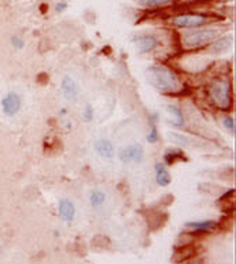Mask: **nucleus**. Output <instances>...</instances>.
I'll return each mask as SVG.
<instances>
[{
    "label": "nucleus",
    "mask_w": 236,
    "mask_h": 264,
    "mask_svg": "<svg viewBox=\"0 0 236 264\" xmlns=\"http://www.w3.org/2000/svg\"><path fill=\"white\" fill-rule=\"evenodd\" d=\"M146 80L154 89L163 93H178L183 87L174 71L164 65H151L146 70Z\"/></svg>",
    "instance_id": "f257e3e1"
},
{
    "label": "nucleus",
    "mask_w": 236,
    "mask_h": 264,
    "mask_svg": "<svg viewBox=\"0 0 236 264\" xmlns=\"http://www.w3.org/2000/svg\"><path fill=\"white\" fill-rule=\"evenodd\" d=\"M231 82L229 80L218 78L212 81L208 88L212 103L221 110H231L232 107V96H231Z\"/></svg>",
    "instance_id": "f03ea898"
},
{
    "label": "nucleus",
    "mask_w": 236,
    "mask_h": 264,
    "mask_svg": "<svg viewBox=\"0 0 236 264\" xmlns=\"http://www.w3.org/2000/svg\"><path fill=\"white\" fill-rule=\"evenodd\" d=\"M221 34V30L217 27H208V28H202V30H195L190 31L183 35V45L188 50L193 48H200L202 45H207L212 43L215 38H218Z\"/></svg>",
    "instance_id": "7ed1b4c3"
},
{
    "label": "nucleus",
    "mask_w": 236,
    "mask_h": 264,
    "mask_svg": "<svg viewBox=\"0 0 236 264\" xmlns=\"http://www.w3.org/2000/svg\"><path fill=\"white\" fill-rule=\"evenodd\" d=\"M208 21H210L208 16L197 13H184L171 18V24L178 28H197L207 24Z\"/></svg>",
    "instance_id": "20e7f679"
},
{
    "label": "nucleus",
    "mask_w": 236,
    "mask_h": 264,
    "mask_svg": "<svg viewBox=\"0 0 236 264\" xmlns=\"http://www.w3.org/2000/svg\"><path fill=\"white\" fill-rule=\"evenodd\" d=\"M144 157V149L140 143H131L129 146H124L119 151V160L124 166L129 164H140Z\"/></svg>",
    "instance_id": "39448f33"
},
{
    "label": "nucleus",
    "mask_w": 236,
    "mask_h": 264,
    "mask_svg": "<svg viewBox=\"0 0 236 264\" xmlns=\"http://www.w3.org/2000/svg\"><path fill=\"white\" fill-rule=\"evenodd\" d=\"M0 105H1L3 115L7 116V117H13V116H16L20 112L23 100H21V97H20L18 93L11 90V92H7L4 96L1 97Z\"/></svg>",
    "instance_id": "423d86ee"
},
{
    "label": "nucleus",
    "mask_w": 236,
    "mask_h": 264,
    "mask_svg": "<svg viewBox=\"0 0 236 264\" xmlns=\"http://www.w3.org/2000/svg\"><path fill=\"white\" fill-rule=\"evenodd\" d=\"M133 44L137 47V51L140 54L144 53H150L153 50H156L158 45V40L154 37V35L150 34H140V35H134L131 38Z\"/></svg>",
    "instance_id": "0eeeda50"
},
{
    "label": "nucleus",
    "mask_w": 236,
    "mask_h": 264,
    "mask_svg": "<svg viewBox=\"0 0 236 264\" xmlns=\"http://www.w3.org/2000/svg\"><path fill=\"white\" fill-rule=\"evenodd\" d=\"M61 90L62 95L65 96V99L68 102H77L79 97V87L78 84L75 82V80H72L70 75H65L61 81Z\"/></svg>",
    "instance_id": "6e6552de"
},
{
    "label": "nucleus",
    "mask_w": 236,
    "mask_h": 264,
    "mask_svg": "<svg viewBox=\"0 0 236 264\" xmlns=\"http://www.w3.org/2000/svg\"><path fill=\"white\" fill-rule=\"evenodd\" d=\"M200 253V249L198 247L193 246V245H183V246L177 247L173 256V262L174 263H184V262H188L194 257H197Z\"/></svg>",
    "instance_id": "1a4fd4ad"
},
{
    "label": "nucleus",
    "mask_w": 236,
    "mask_h": 264,
    "mask_svg": "<svg viewBox=\"0 0 236 264\" xmlns=\"http://www.w3.org/2000/svg\"><path fill=\"white\" fill-rule=\"evenodd\" d=\"M94 149L98 153L99 157L105 160H112L115 157V146L114 143L108 139H98L94 144Z\"/></svg>",
    "instance_id": "9d476101"
},
{
    "label": "nucleus",
    "mask_w": 236,
    "mask_h": 264,
    "mask_svg": "<svg viewBox=\"0 0 236 264\" xmlns=\"http://www.w3.org/2000/svg\"><path fill=\"white\" fill-rule=\"evenodd\" d=\"M58 213H60V218L67 223H71L74 218H75V205L72 201L64 198L58 203Z\"/></svg>",
    "instance_id": "9b49d317"
},
{
    "label": "nucleus",
    "mask_w": 236,
    "mask_h": 264,
    "mask_svg": "<svg viewBox=\"0 0 236 264\" xmlns=\"http://www.w3.org/2000/svg\"><path fill=\"white\" fill-rule=\"evenodd\" d=\"M234 44V37L232 35H224V37H219L215 38L214 43L211 45V51L215 54L227 53L228 50L232 47Z\"/></svg>",
    "instance_id": "f8f14e48"
},
{
    "label": "nucleus",
    "mask_w": 236,
    "mask_h": 264,
    "mask_svg": "<svg viewBox=\"0 0 236 264\" xmlns=\"http://www.w3.org/2000/svg\"><path fill=\"white\" fill-rule=\"evenodd\" d=\"M188 229H193L194 232H212L218 228V222L215 220H200V222H188L185 225Z\"/></svg>",
    "instance_id": "ddd939ff"
},
{
    "label": "nucleus",
    "mask_w": 236,
    "mask_h": 264,
    "mask_svg": "<svg viewBox=\"0 0 236 264\" xmlns=\"http://www.w3.org/2000/svg\"><path fill=\"white\" fill-rule=\"evenodd\" d=\"M167 119L171 124H174L177 127L184 126V115L183 112L174 105L167 106Z\"/></svg>",
    "instance_id": "4468645a"
},
{
    "label": "nucleus",
    "mask_w": 236,
    "mask_h": 264,
    "mask_svg": "<svg viewBox=\"0 0 236 264\" xmlns=\"http://www.w3.org/2000/svg\"><path fill=\"white\" fill-rule=\"evenodd\" d=\"M154 170H156V182L160 186H167V185L171 182V176L167 171L166 166L163 163H157Z\"/></svg>",
    "instance_id": "2eb2a0df"
},
{
    "label": "nucleus",
    "mask_w": 236,
    "mask_h": 264,
    "mask_svg": "<svg viewBox=\"0 0 236 264\" xmlns=\"http://www.w3.org/2000/svg\"><path fill=\"white\" fill-rule=\"evenodd\" d=\"M89 202H91V206L92 208H101V206H104L106 202V194L104 191H101V189H95V191H92L91 195H89Z\"/></svg>",
    "instance_id": "dca6fc26"
},
{
    "label": "nucleus",
    "mask_w": 236,
    "mask_h": 264,
    "mask_svg": "<svg viewBox=\"0 0 236 264\" xmlns=\"http://www.w3.org/2000/svg\"><path fill=\"white\" fill-rule=\"evenodd\" d=\"M173 0H139V3L144 7H161L170 4Z\"/></svg>",
    "instance_id": "f3484780"
},
{
    "label": "nucleus",
    "mask_w": 236,
    "mask_h": 264,
    "mask_svg": "<svg viewBox=\"0 0 236 264\" xmlns=\"http://www.w3.org/2000/svg\"><path fill=\"white\" fill-rule=\"evenodd\" d=\"M164 159H166L167 164H173V163L177 161V159L184 160L183 151H181V150H168Z\"/></svg>",
    "instance_id": "a211bd4d"
},
{
    "label": "nucleus",
    "mask_w": 236,
    "mask_h": 264,
    "mask_svg": "<svg viewBox=\"0 0 236 264\" xmlns=\"http://www.w3.org/2000/svg\"><path fill=\"white\" fill-rule=\"evenodd\" d=\"M168 139L173 141V143H175V144H181V146H187L190 143V139L185 137L184 134H180V133H170Z\"/></svg>",
    "instance_id": "6ab92c4d"
},
{
    "label": "nucleus",
    "mask_w": 236,
    "mask_h": 264,
    "mask_svg": "<svg viewBox=\"0 0 236 264\" xmlns=\"http://www.w3.org/2000/svg\"><path fill=\"white\" fill-rule=\"evenodd\" d=\"M94 115H95V112H94V107H92V105L85 106V109H84V112H82V117H84V120H85L87 123H91V122L94 120Z\"/></svg>",
    "instance_id": "aec40b11"
},
{
    "label": "nucleus",
    "mask_w": 236,
    "mask_h": 264,
    "mask_svg": "<svg viewBox=\"0 0 236 264\" xmlns=\"http://www.w3.org/2000/svg\"><path fill=\"white\" fill-rule=\"evenodd\" d=\"M222 124H224V127H225L229 133H235L236 124H235V119H234V117H231V116L225 117V119L222 120Z\"/></svg>",
    "instance_id": "412c9836"
},
{
    "label": "nucleus",
    "mask_w": 236,
    "mask_h": 264,
    "mask_svg": "<svg viewBox=\"0 0 236 264\" xmlns=\"http://www.w3.org/2000/svg\"><path fill=\"white\" fill-rule=\"evenodd\" d=\"M158 140V133H157V127H156V123L151 122V127H150V132L147 134V141L149 143H156Z\"/></svg>",
    "instance_id": "4be33fe9"
},
{
    "label": "nucleus",
    "mask_w": 236,
    "mask_h": 264,
    "mask_svg": "<svg viewBox=\"0 0 236 264\" xmlns=\"http://www.w3.org/2000/svg\"><path fill=\"white\" fill-rule=\"evenodd\" d=\"M11 45L16 47L17 50H21V48H24V41L20 37H11Z\"/></svg>",
    "instance_id": "5701e85b"
},
{
    "label": "nucleus",
    "mask_w": 236,
    "mask_h": 264,
    "mask_svg": "<svg viewBox=\"0 0 236 264\" xmlns=\"http://www.w3.org/2000/svg\"><path fill=\"white\" fill-rule=\"evenodd\" d=\"M65 9H67V3H65V1H60V3L55 4V11H57V13H61V11H64Z\"/></svg>",
    "instance_id": "b1692460"
},
{
    "label": "nucleus",
    "mask_w": 236,
    "mask_h": 264,
    "mask_svg": "<svg viewBox=\"0 0 236 264\" xmlns=\"http://www.w3.org/2000/svg\"><path fill=\"white\" fill-rule=\"evenodd\" d=\"M188 264H200V263H188Z\"/></svg>",
    "instance_id": "393cba45"
},
{
    "label": "nucleus",
    "mask_w": 236,
    "mask_h": 264,
    "mask_svg": "<svg viewBox=\"0 0 236 264\" xmlns=\"http://www.w3.org/2000/svg\"><path fill=\"white\" fill-rule=\"evenodd\" d=\"M0 252H1V249H0Z\"/></svg>",
    "instance_id": "a878e982"
}]
</instances>
